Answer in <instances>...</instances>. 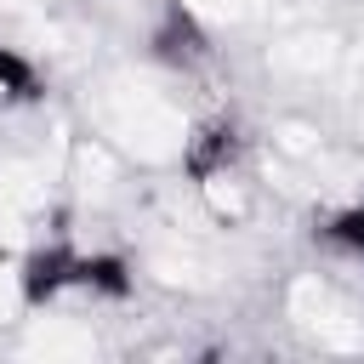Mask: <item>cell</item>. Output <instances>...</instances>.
Masks as SVG:
<instances>
[{"label": "cell", "instance_id": "1", "mask_svg": "<svg viewBox=\"0 0 364 364\" xmlns=\"http://www.w3.org/2000/svg\"><path fill=\"white\" fill-rule=\"evenodd\" d=\"M28 97H34V74H28V63H23L11 46H0V108L28 102Z\"/></svg>", "mask_w": 364, "mask_h": 364}, {"label": "cell", "instance_id": "2", "mask_svg": "<svg viewBox=\"0 0 364 364\" xmlns=\"http://www.w3.org/2000/svg\"><path fill=\"white\" fill-rule=\"evenodd\" d=\"M330 239H336L341 250H353V256H364V205H353V210H341V216H336V228H330Z\"/></svg>", "mask_w": 364, "mask_h": 364}]
</instances>
